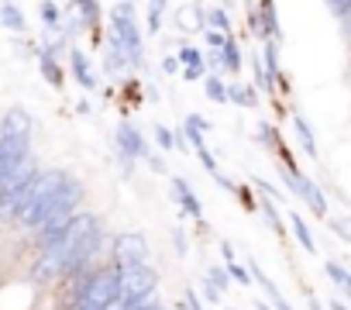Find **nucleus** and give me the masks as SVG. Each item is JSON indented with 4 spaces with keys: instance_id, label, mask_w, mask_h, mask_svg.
<instances>
[{
    "instance_id": "nucleus-1",
    "label": "nucleus",
    "mask_w": 351,
    "mask_h": 310,
    "mask_svg": "<svg viewBox=\"0 0 351 310\" xmlns=\"http://www.w3.org/2000/svg\"><path fill=\"white\" fill-rule=\"evenodd\" d=\"M66 183H69V176H66L62 169L38 173V176L28 183V190H25V197H21L18 211H14V221H18V224H25V228H35V224L42 221V214H45L49 200H52Z\"/></svg>"
},
{
    "instance_id": "nucleus-2",
    "label": "nucleus",
    "mask_w": 351,
    "mask_h": 310,
    "mask_svg": "<svg viewBox=\"0 0 351 310\" xmlns=\"http://www.w3.org/2000/svg\"><path fill=\"white\" fill-rule=\"evenodd\" d=\"M114 300H117V269H100L76 289V310H104Z\"/></svg>"
},
{
    "instance_id": "nucleus-3",
    "label": "nucleus",
    "mask_w": 351,
    "mask_h": 310,
    "mask_svg": "<svg viewBox=\"0 0 351 310\" xmlns=\"http://www.w3.org/2000/svg\"><path fill=\"white\" fill-rule=\"evenodd\" d=\"M158 286V272L152 265H124L117 269V296L128 303H145V296Z\"/></svg>"
},
{
    "instance_id": "nucleus-4",
    "label": "nucleus",
    "mask_w": 351,
    "mask_h": 310,
    "mask_svg": "<svg viewBox=\"0 0 351 310\" xmlns=\"http://www.w3.org/2000/svg\"><path fill=\"white\" fill-rule=\"evenodd\" d=\"M128 62H141V35L134 28V11L131 4H117L114 8V42H110Z\"/></svg>"
},
{
    "instance_id": "nucleus-5",
    "label": "nucleus",
    "mask_w": 351,
    "mask_h": 310,
    "mask_svg": "<svg viewBox=\"0 0 351 310\" xmlns=\"http://www.w3.org/2000/svg\"><path fill=\"white\" fill-rule=\"evenodd\" d=\"M145 255H148L145 235H138V231L117 235V241H114V262H117V269H124V265H141Z\"/></svg>"
},
{
    "instance_id": "nucleus-6",
    "label": "nucleus",
    "mask_w": 351,
    "mask_h": 310,
    "mask_svg": "<svg viewBox=\"0 0 351 310\" xmlns=\"http://www.w3.org/2000/svg\"><path fill=\"white\" fill-rule=\"evenodd\" d=\"M286 180H289V187H300L296 193L310 204V211H313L317 217H327V200H324V193H320V190H317L300 169H296V173H286Z\"/></svg>"
},
{
    "instance_id": "nucleus-7",
    "label": "nucleus",
    "mask_w": 351,
    "mask_h": 310,
    "mask_svg": "<svg viewBox=\"0 0 351 310\" xmlns=\"http://www.w3.org/2000/svg\"><path fill=\"white\" fill-rule=\"evenodd\" d=\"M35 283H49V279H56L59 272H66V262H62V255L56 252V248H45V255L35 262Z\"/></svg>"
},
{
    "instance_id": "nucleus-8",
    "label": "nucleus",
    "mask_w": 351,
    "mask_h": 310,
    "mask_svg": "<svg viewBox=\"0 0 351 310\" xmlns=\"http://www.w3.org/2000/svg\"><path fill=\"white\" fill-rule=\"evenodd\" d=\"M117 141H121L124 159H134V155H145V141H141V134H138L131 124H121V128H117Z\"/></svg>"
},
{
    "instance_id": "nucleus-9",
    "label": "nucleus",
    "mask_w": 351,
    "mask_h": 310,
    "mask_svg": "<svg viewBox=\"0 0 351 310\" xmlns=\"http://www.w3.org/2000/svg\"><path fill=\"white\" fill-rule=\"evenodd\" d=\"M172 187H176V197H180V204L190 211V217H200V214H204V211H200V204H197V197L190 193L186 180H172Z\"/></svg>"
},
{
    "instance_id": "nucleus-10",
    "label": "nucleus",
    "mask_w": 351,
    "mask_h": 310,
    "mask_svg": "<svg viewBox=\"0 0 351 310\" xmlns=\"http://www.w3.org/2000/svg\"><path fill=\"white\" fill-rule=\"evenodd\" d=\"M73 73H76V80H80L86 90H93V86H97V80H93V73H90V62H86V56H83V52H73Z\"/></svg>"
},
{
    "instance_id": "nucleus-11",
    "label": "nucleus",
    "mask_w": 351,
    "mask_h": 310,
    "mask_svg": "<svg viewBox=\"0 0 351 310\" xmlns=\"http://www.w3.org/2000/svg\"><path fill=\"white\" fill-rule=\"evenodd\" d=\"M0 21H4L11 32H21V28H25V14H21L14 4H4V8H0Z\"/></svg>"
},
{
    "instance_id": "nucleus-12",
    "label": "nucleus",
    "mask_w": 351,
    "mask_h": 310,
    "mask_svg": "<svg viewBox=\"0 0 351 310\" xmlns=\"http://www.w3.org/2000/svg\"><path fill=\"white\" fill-rule=\"evenodd\" d=\"M42 73H45V80H49L52 86H62V73H59V66H56L52 52H45V56H42Z\"/></svg>"
},
{
    "instance_id": "nucleus-13",
    "label": "nucleus",
    "mask_w": 351,
    "mask_h": 310,
    "mask_svg": "<svg viewBox=\"0 0 351 310\" xmlns=\"http://www.w3.org/2000/svg\"><path fill=\"white\" fill-rule=\"evenodd\" d=\"M293 124H296V131H300V141H303V148H306L310 155H317V145H313V134H310V124H306L303 117H293Z\"/></svg>"
},
{
    "instance_id": "nucleus-14",
    "label": "nucleus",
    "mask_w": 351,
    "mask_h": 310,
    "mask_svg": "<svg viewBox=\"0 0 351 310\" xmlns=\"http://www.w3.org/2000/svg\"><path fill=\"white\" fill-rule=\"evenodd\" d=\"M293 235L300 238V245H303L306 252H313V248H317V245H313V238H310V231H306V224H303V217H296V214H293Z\"/></svg>"
},
{
    "instance_id": "nucleus-15",
    "label": "nucleus",
    "mask_w": 351,
    "mask_h": 310,
    "mask_svg": "<svg viewBox=\"0 0 351 310\" xmlns=\"http://www.w3.org/2000/svg\"><path fill=\"white\" fill-rule=\"evenodd\" d=\"M162 11H165V4H148V32H155V35L162 28Z\"/></svg>"
},
{
    "instance_id": "nucleus-16",
    "label": "nucleus",
    "mask_w": 351,
    "mask_h": 310,
    "mask_svg": "<svg viewBox=\"0 0 351 310\" xmlns=\"http://www.w3.org/2000/svg\"><path fill=\"white\" fill-rule=\"evenodd\" d=\"M262 62L269 66V76H265V80L272 83V80L279 76V66H276V45H265V52H262Z\"/></svg>"
},
{
    "instance_id": "nucleus-17",
    "label": "nucleus",
    "mask_w": 351,
    "mask_h": 310,
    "mask_svg": "<svg viewBox=\"0 0 351 310\" xmlns=\"http://www.w3.org/2000/svg\"><path fill=\"white\" fill-rule=\"evenodd\" d=\"M221 52H224V66H228V69H238V66H241V56H238V45H234V42H228Z\"/></svg>"
},
{
    "instance_id": "nucleus-18",
    "label": "nucleus",
    "mask_w": 351,
    "mask_h": 310,
    "mask_svg": "<svg viewBox=\"0 0 351 310\" xmlns=\"http://www.w3.org/2000/svg\"><path fill=\"white\" fill-rule=\"evenodd\" d=\"M327 272H330V279L337 283V286H344V289H351V279H348V272L337 265V262H327Z\"/></svg>"
},
{
    "instance_id": "nucleus-19",
    "label": "nucleus",
    "mask_w": 351,
    "mask_h": 310,
    "mask_svg": "<svg viewBox=\"0 0 351 310\" xmlns=\"http://www.w3.org/2000/svg\"><path fill=\"white\" fill-rule=\"evenodd\" d=\"M42 21H45V28H59V8L56 4H42Z\"/></svg>"
},
{
    "instance_id": "nucleus-20",
    "label": "nucleus",
    "mask_w": 351,
    "mask_h": 310,
    "mask_svg": "<svg viewBox=\"0 0 351 310\" xmlns=\"http://www.w3.org/2000/svg\"><path fill=\"white\" fill-rule=\"evenodd\" d=\"M207 97H214V100H228V90H224V83H221L217 76L207 80Z\"/></svg>"
},
{
    "instance_id": "nucleus-21",
    "label": "nucleus",
    "mask_w": 351,
    "mask_h": 310,
    "mask_svg": "<svg viewBox=\"0 0 351 310\" xmlns=\"http://www.w3.org/2000/svg\"><path fill=\"white\" fill-rule=\"evenodd\" d=\"M180 62H183L186 69H197V66H204V62H200V52H197V49H183V52H180Z\"/></svg>"
},
{
    "instance_id": "nucleus-22",
    "label": "nucleus",
    "mask_w": 351,
    "mask_h": 310,
    "mask_svg": "<svg viewBox=\"0 0 351 310\" xmlns=\"http://www.w3.org/2000/svg\"><path fill=\"white\" fill-rule=\"evenodd\" d=\"M210 21H214V32H221V35H228V28H231V25H228V14H224L221 8H217V11L210 14Z\"/></svg>"
},
{
    "instance_id": "nucleus-23",
    "label": "nucleus",
    "mask_w": 351,
    "mask_h": 310,
    "mask_svg": "<svg viewBox=\"0 0 351 310\" xmlns=\"http://www.w3.org/2000/svg\"><path fill=\"white\" fill-rule=\"evenodd\" d=\"M224 272H231V279H238V283H248V279H252V272H248V269H241L238 262H231Z\"/></svg>"
},
{
    "instance_id": "nucleus-24",
    "label": "nucleus",
    "mask_w": 351,
    "mask_h": 310,
    "mask_svg": "<svg viewBox=\"0 0 351 310\" xmlns=\"http://www.w3.org/2000/svg\"><path fill=\"white\" fill-rule=\"evenodd\" d=\"M207 283H210L214 289H224V286H228V272H224V269H210V279H207Z\"/></svg>"
},
{
    "instance_id": "nucleus-25",
    "label": "nucleus",
    "mask_w": 351,
    "mask_h": 310,
    "mask_svg": "<svg viewBox=\"0 0 351 310\" xmlns=\"http://www.w3.org/2000/svg\"><path fill=\"white\" fill-rule=\"evenodd\" d=\"M207 42H210L214 49H224V45H228V35H221V32H214V28H207Z\"/></svg>"
},
{
    "instance_id": "nucleus-26",
    "label": "nucleus",
    "mask_w": 351,
    "mask_h": 310,
    "mask_svg": "<svg viewBox=\"0 0 351 310\" xmlns=\"http://www.w3.org/2000/svg\"><path fill=\"white\" fill-rule=\"evenodd\" d=\"M76 11H80L86 21H97V14H100V8H97V4H80Z\"/></svg>"
},
{
    "instance_id": "nucleus-27",
    "label": "nucleus",
    "mask_w": 351,
    "mask_h": 310,
    "mask_svg": "<svg viewBox=\"0 0 351 310\" xmlns=\"http://www.w3.org/2000/svg\"><path fill=\"white\" fill-rule=\"evenodd\" d=\"M155 134H158V145H162V148H172V145H176V138H172V131H169V128H158Z\"/></svg>"
},
{
    "instance_id": "nucleus-28",
    "label": "nucleus",
    "mask_w": 351,
    "mask_h": 310,
    "mask_svg": "<svg viewBox=\"0 0 351 310\" xmlns=\"http://www.w3.org/2000/svg\"><path fill=\"white\" fill-rule=\"evenodd\" d=\"M265 217H269V224H272V228H279V217H276V207H272L269 200H265Z\"/></svg>"
},
{
    "instance_id": "nucleus-29",
    "label": "nucleus",
    "mask_w": 351,
    "mask_h": 310,
    "mask_svg": "<svg viewBox=\"0 0 351 310\" xmlns=\"http://www.w3.org/2000/svg\"><path fill=\"white\" fill-rule=\"evenodd\" d=\"M186 310H204V307H200V300H197L193 293H186Z\"/></svg>"
},
{
    "instance_id": "nucleus-30",
    "label": "nucleus",
    "mask_w": 351,
    "mask_h": 310,
    "mask_svg": "<svg viewBox=\"0 0 351 310\" xmlns=\"http://www.w3.org/2000/svg\"><path fill=\"white\" fill-rule=\"evenodd\" d=\"M204 76V66H197V69H186V80H200Z\"/></svg>"
},
{
    "instance_id": "nucleus-31",
    "label": "nucleus",
    "mask_w": 351,
    "mask_h": 310,
    "mask_svg": "<svg viewBox=\"0 0 351 310\" xmlns=\"http://www.w3.org/2000/svg\"><path fill=\"white\" fill-rule=\"evenodd\" d=\"M138 310H162V307H158V303H141Z\"/></svg>"
},
{
    "instance_id": "nucleus-32",
    "label": "nucleus",
    "mask_w": 351,
    "mask_h": 310,
    "mask_svg": "<svg viewBox=\"0 0 351 310\" xmlns=\"http://www.w3.org/2000/svg\"><path fill=\"white\" fill-rule=\"evenodd\" d=\"M330 310H344V303H334V307H330Z\"/></svg>"
},
{
    "instance_id": "nucleus-33",
    "label": "nucleus",
    "mask_w": 351,
    "mask_h": 310,
    "mask_svg": "<svg viewBox=\"0 0 351 310\" xmlns=\"http://www.w3.org/2000/svg\"><path fill=\"white\" fill-rule=\"evenodd\" d=\"M258 310H269V303H258Z\"/></svg>"
}]
</instances>
